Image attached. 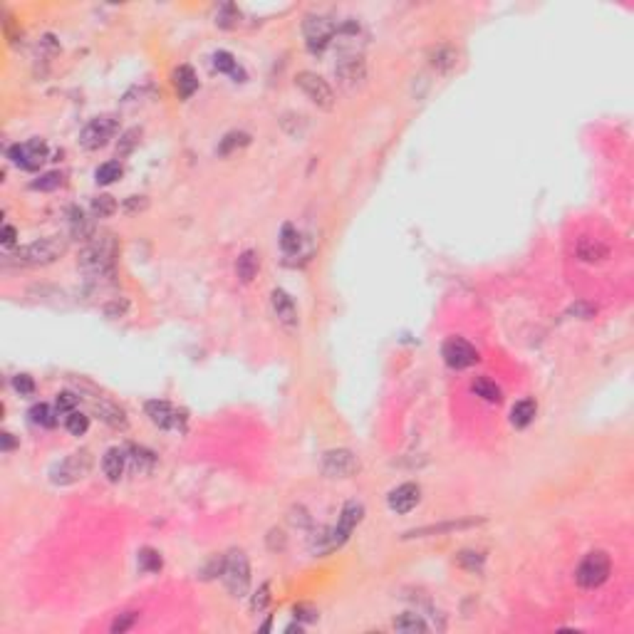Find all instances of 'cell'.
Listing matches in <instances>:
<instances>
[{
    "mask_svg": "<svg viewBox=\"0 0 634 634\" xmlns=\"http://www.w3.org/2000/svg\"><path fill=\"white\" fill-rule=\"evenodd\" d=\"M114 263H117V240L109 233L94 235L82 248L77 260V268L87 275L89 280H112L114 278Z\"/></svg>",
    "mask_w": 634,
    "mask_h": 634,
    "instance_id": "6da1fadb",
    "label": "cell"
},
{
    "mask_svg": "<svg viewBox=\"0 0 634 634\" xmlns=\"http://www.w3.org/2000/svg\"><path fill=\"white\" fill-rule=\"evenodd\" d=\"M362 518H365V506H362L360 501L345 503L337 525L322 528V530L315 533V538H313V552L315 555H327V552H332V550H337V547L345 545V543L350 540L352 533H355V528L362 523Z\"/></svg>",
    "mask_w": 634,
    "mask_h": 634,
    "instance_id": "7a4b0ae2",
    "label": "cell"
},
{
    "mask_svg": "<svg viewBox=\"0 0 634 634\" xmlns=\"http://www.w3.org/2000/svg\"><path fill=\"white\" fill-rule=\"evenodd\" d=\"M67 250V243L60 235H50V238H40L35 243H28L18 248L15 253L5 255V265H18V268H38V265H50Z\"/></svg>",
    "mask_w": 634,
    "mask_h": 634,
    "instance_id": "3957f363",
    "label": "cell"
},
{
    "mask_svg": "<svg viewBox=\"0 0 634 634\" xmlns=\"http://www.w3.org/2000/svg\"><path fill=\"white\" fill-rule=\"evenodd\" d=\"M612 572V560L605 550H592L582 557V562L575 570V580L585 590H595V587L605 585L607 577Z\"/></svg>",
    "mask_w": 634,
    "mask_h": 634,
    "instance_id": "277c9868",
    "label": "cell"
},
{
    "mask_svg": "<svg viewBox=\"0 0 634 634\" xmlns=\"http://www.w3.org/2000/svg\"><path fill=\"white\" fill-rule=\"evenodd\" d=\"M223 585L228 587V592L233 597H243L248 595L250 587V565L248 557H245L243 550H230L226 555V565H223Z\"/></svg>",
    "mask_w": 634,
    "mask_h": 634,
    "instance_id": "5b68a950",
    "label": "cell"
},
{
    "mask_svg": "<svg viewBox=\"0 0 634 634\" xmlns=\"http://www.w3.org/2000/svg\"><path fill=\"white\" fill-rule=\"evenodd\" d=\"M89 469H92V456H89V451H77V454L65 456L62 461H57L50 469V481L55 486H72V483L82 481L89 474Z\"/></svg>",
    "mask_w": 634,
    "mask_h": 634,
    "instance_id": "8992f818",
    "label": "cell"
},
{
    "mask_svg": "<svg viewBox=\"0 0 634 634\" xmlns=\"http://www.w3.org/2000/svg\"><path fill=\"white\" fill-rule=\"evenodd\" d=\"M335 30L337 23L327 15H308L303 23V33H305V45L313 55H322L335 40Z\"/></svg>",
    "mask_w": 634,
    "mask_h": 634,
    "instance_id": "52a82bcc",
    "label": "cell"
},
{
    "mask_svg": "<svg viewBox=\"0 0 634 634\" xmlns=\"http://www.w3.org/2000/svg\"><path fill=\"white\" fill-rule=\"evenodd\" d=\"M119 132V119L114 114H104V117H97L82 129L79 134V144L87 152H97V149L107 147L109 139H114V134Z\"/></svg>",
    "mask_w": 634,
    "mask_h": 634,
    "instance_id": "ba28073f",
    "label": "cell"
},
{
    "mask_svg": "<svg viewBox=\"0 0 634 634\" xmlns=\"http://www.w3.org/2000/svg\"><path fill=\"white\" fill-rule=\"evenodd\" d=\"M8 159L23 171H38L48 161V144L43 139H30L23 144H13L8 149Z\"/></svg>",
    "mask_w": 634,
    "mask_h": 634,
    "instance_id": "9c48e42d",
    "label": "cell"
},
{
    "mask_svg": "<svg viewBox=\"0 0 634 634\" xmlns=\"http://www.w3.org/2000/svg\"><path fill=\"white\" fill-rule=\"evenodd\" d=\"M144 411H147L149 421L164 431H184L186 429V414L176 409V406H171L169 401H164V399H149L147 404H144Z\"/></svg>",
    "mask_w": 634,
    "mask_h": 634,
    "instance_id": "30bf717a",
    "label": "cell"
},
{
    "mask_svg": "<svg viewBox=\"0 0 634 634\" xmlns=\"http://www.w3.org/2000/svg\"><path fill=\"white\" fill-rule=\"evenodd\" d=\"M295 84H298V87L305 92V97H308L313 104H317L320 109H332L335 107V92H332V87L320 77V74L308 72V69H305V72H298Z\"/></svg>",
    "mask_w": 634,
    "mask_h": 634,
    "instance_id": "8fae6325",
    "label": "cell"
},
{
    "mask_svg": "<svg viewBox=\"0 0 634 634\" xmlns=\"http://www.w3.org/2000/svg\"><path fill=\"white\" fill-rule=\"evenodd\" d=\"M441 357L451 369H469L478 362V352L471 342H466L464 337H449L441 345Z\"/></svg>",
    "mask_w": 634,
    "mask_h": 634,
    "instance_id": "7c38bea8",
    "label": "cell"
},
{
    "mask_svg": "<svg viewBox=\"0 0 634 634\" xmlns=\"http://www.w3.org/2000/svg\"><path fill=\"white\" fill-rule=\"evenodd\" d=\"M335 74L345 89H357L367 79V62L362 55H342L335 65Z\"/></svg>",
    "mask_w": 634,
    "mask_h": 634,
    "instance_id": "4fadbf2b",
    "label": "cell"
},
{
    "mask_svg": "<svg viewBox=\"0 0 634 634\" xmlns=\"http://www.w3.org/2000/svg\"><path fill=\"white\" fill-rule=\"evenodd\" d=\"M332 45H335L342 55H360L362 45H365V30H362V25L357 23L355 18L342 20V23H337Z\"/></svg>",
    "mask_w": 634,
    "mask_h": 634,
    "instance_id": "5bb4252c",
    "label": "cell"
},
{
    "mask_svg": "<svg viewBox=\"0 0 634 634\" xmlns=\"http://www.w3.org/2000/svg\"><path fill=\"white\" fill-rule=\"evenodd\" d=\"M357 456L350 449H332L322 456L320 469L327 478H350L357 471Z\"/></svg>",
    "mask_w": 634,
    "mask_h": 634,
    "instance_id": "9a60e30c",
    "label": "cell"
},
{
    "mask_svg": "<svg viewBox=\"0 0 634 634\" xmlns=\"http://www.w3.org/2000/svg\"><path fill=\"white\" fill-rule=\"evenodd\" d=\"M419 501H421V488L416 486V483H401V486H396L394 491L386 496L389 511L399 513V516L414 511V508L419 506Z\"/></svg>",
    "mask_w": 634,
    "mask_h": 634,
    "instance_id": "2e32d148",
    "label": "cell"
},
{
    "mask_svg": "<svg viewBox=\"0 0 634 634\" xmlns=\"http://www.w3.org/2000/svg\"><path fill=\"white\" fill-rule=\"evenodd\" d=\"M92 414L97 416L99 421H104L107 426H112V429L124 431L129 426L127 411H124L119 404H114V401H109V399H94L92 401Z\"/></svg>",
    "mask_w": 634,
    "mask_h": 634,
    "instance_id": "e0dca14e",
    "label": "cell"
},
{
    "mask_svg": "<svg viewBox=\"0 0 634 634\" xmlns=\"http://www.w3.org/2000/svg\"><path fill=\"white\" fill-rule=\"evenodd\" d=\"M270 303H273V313L278 317V322L288 330H295L298 327V308H295V300L290 298L285 290H273L270 295Z\"/></svg>",
    "mask_w": 634,
    "mask_h": 634,
    "instance_id": "ac0fdd59",
    "label": "cell"
},
{
    "mask_svg": "<svg viewBox=\"0 0 634 634\" xmlns=\"http://www.w3.org/2000/svg\"><path fill=\"white\" fill-rule=\"evenodd\" d=\"M127 466L134 476H147L154 471L157 466V454L149 451L147 446H137V444H127Z\"/></svg>",
    "mask_w": 634,
    "mask_h": 634,
    "instance_id": "d6986e66",
    "label": "cell"
},
{
    "mask_svg": "<svg viewBox=\"0 0 634 634\" xmlns=\"http://www.w3.org/2000/svg\"><path fill=\"white\" fill-rule=\"evenodd\" d=\"M67 228H69V235H72L74 240H82V243H89V240L97 235L94 221L89 218L82 208H77V206L67 211Z\"/></svg>",
    "mask_w": 634,
    "mask_h": 634,
    "instance_id": "ffe728a7",
    "label": "cell"
},
{
    "mask_svg": "<svg viewBox=\"0 0 634 634\" xmlns=\"http://www.w3.org/2000/svg\"><path fill=\"white\" fill-rule=\"evenodd\" d=\"M483 518H469V521H446L439 523V525H424V528H414V530L404 533V538H429V535H444V533H456V530H466V528L481 525Z\"/></svg>",
    "mask_w": 634,
    "mask_h": 634,
    "instance_id": "44dd1931",
    "label": "cell"
},
{
    "mask_svg": "<svg viewBox=\"0 0 634 634\" xmlns=\"http://www.w3.org/2000/svg\"><path fill=\"white\" fill-rule=\"evenodd\" d=\"M575 255L582 260V263H602L605 258H610V248H607V243H602L600 238L582 235L575 245Z\"/></svg>",
    "mask_w": 634,
    "mask_h": 634,
    "instance_id": "7402d4cb",
    "label": "cell"
},
{
    "mask_svg": "<svg viewBox=\"0 0 634 634\" xmlns=\"http://www.w3.org/2000/svg\"><path fill=\"white\" fill-rule=\"evenodd\" d=\"M127 449L124 446H112V449H107V454L102 456V471L104 476H107V481L117 483L122 481L124 471H127Z\"/></svg>",
    "mask_w": 634,
    "mask_h": 634,
    "instance_id": "603a6c76",
    "label": "cell"
},
{
    "mask_svg": "<svg viewBox=\"0 0 634 634\" xmlns=\"http://www.w3.org/2000/svg\"><path fill=\"white\" fill-rule=\"evenodd\" d=\"M429 65L434 72L446 74L459 65V50L454 45H436L429 50Z\"/></svg>",
    "mask_w": 634,
    "mask_h": 634,
    "instance_id": "cb8c5ba5",
    "label": "cell"
},
{
    "mask_svg": "<svg viewBox=\"0 0 634 634\" xmlns=\"http://www.w3.org/2000/svg\"><path fill=\"white\" fill-rule=\"evenodd\" d=\"M174 84H176L179 97L189 99V97H194V92L199 89V77H196V72L189 67V65H181V67L174 72Z\"/></svg>",
    "mask_w": 634,
    "mask_h": 634,
    "instance_id": "d4e9b609",
    "label": "cell"
},
{
    "mask_svg": "<svg viewBox=\"0 0 634 634\" xmlns=\"http://www.w3.org/2000/svg\"><path fill=\"white\" fill-rule=\"evenodd\" d=\"M538 414V404L533 399H521L513 404L511 409V424L516 426V429H525L528 424H533V419H535Z\"/></svg>",
    "mask_w": 634,
    "mask_h": 634,
    "instance_id": "484cf974",
    "label": "cell"
},
{
    "mask_svg": "<svg viewBox=\"0 0 634 634\" xmlns=\"http://www.w3.org/2000/svg\"><path fill=\"white\" fill-rule=\"evenodd\" d=\"M213 67L218 69V72L235 77V82H243V79H245V72H243V67L238 65V60H235L230 52H226V50H218V52H213Z\"/></svg>",
    "mask_w": 634,
    "mask_h": 634,
    "instance_id": "4316f807",
    "label": "cell"
},
{
    "mask_svg": "<svg viewBox=\"0 0 634 634\" xmlns=\"http://www.w3.org/2000/svg\"><path fill=\"white\" fill-rule=\"evenodd\" d=\"M258 270H260V255L255 253V250H243L238 263H235V273H238V278L243 280V283H250V280L258 275Z\"/></svg>",
    "mask_w": 634,
    "mask_h": 634,
    "instance_id": "83f0119b",
    "label": "cell"
},
{
    "mask_svg": "<svg viewBox=\"0 0 634 634\" xmlns=\"http://www.w3.org/2000/svg\"><path fill=\"white\" fill-rule=\"evenodd\" d=\"M394 630L404 632V634H424L429 632V625L424 622L421 615H414V612H404L394 620Z\"/></svg>",
    "mask_w": 634,
    "mask_h": 634,
    "instance_id": "f1b7e54d",
    "label": "cell"
},
{
    "mask_svg": "<svg viewBox=\"0 0 634 634\" xmlns=\"http://www.w3.org/2000/svg\"><path fill=\"white\" fill-rule=\"evenodd\" d=\"M471 389H474L476 396H481L483 401H488V404H498V401L503 399L501 386H498L496 382L486 379V377H478L474 384H471Z\"/></svg>",
    "mask_w": 634,
    "mask_h": 634,
    "instance_id": "f546056e",
    "label": "cell"
},
{
    "mask_svg": "<svg viewBox=\"0 0 634 634\" xmlns=\"http://www.w3.org/2000/svg\"><path fill=\"white\" fill-rule=\"evenodd\" d=\"M28 416H30V421H33V424H38V426H45V429H52L55 424H57V409H52V406H48V404H43V401H40V404H35L33 409L28 411Z\"/></svg>",
    "mask_w": 634,
    "mask_h": 634,
    "instance_id": "4dcf8cb0",
    "label": "cell"
},
{
    "mask_svg": "<svg viewBox=\"0 0 634 634\" xmlns=\"http://www.w3.org/2000/svg\"><path fill=\"white\" fill-rule=\"evenodd\" d=\"M280 248H283V253L288 255H295L300 253V248H303V235H300V230L295 228V226H283V230H280Z\"/></svg>",
    "mask_w": 634,
    "mask_h": 634,
    "instance_id": "1f68e13d",
    "label": "cell"
},
{
    "mask_svg": "<svg viewBox=\"0 0 634 634\" xmlns=\"http://www.w3.org/2000/svg\"><path fill=\"white\" fill-rule=\"evenodd\" d=\"M137 562H139V570H142V572H149V575H152V572H159L161 567H164V560H161V552H159V550H154V547H142V550H139Z\"/></svg>",
    "mask_w": 634,
    "mask_h": 634,
    "instance_id": "d6a6232c",
    "label": "cell"
},
{
    "mask_svg": "<svg viewBox=\"0 0 634 634\" xmlns=\"http://www.w3.org/2000/svg\"><path fill=\"white\" fill-rule=\"evenodd\" d=\"M122 171L124 169H122L119 161H104V164L94 171V179H97L99 186H109V184H114L117 179H122Z\"/></svg>",
    "mask_w": 634,
    "mask_h": 634,
    "instance_id": "836d02e7",
    "label": "cell"
},
{
    "mask_svg": "<svg viewBox=\"0 0 634 634\" xmlns=\"http://www.w3.org/2000/svg\"><path fill=\"white\" fill-rule=\"evenodd\" d=\"M248 142H250V137L245 132H230V134H226V137L221 139L218 154H221V157H228V154H233L235 149L245 147Z\"/></svg>",
    "mask_w": 634,
    "mask_h": 634,
    "instance_id": "e575fe53",
    "label": "cell"
},
{
    "mask_svg": "<svg viewBox=\"0 0 634 634\" xmlns=\"http://www.w3.org/2000/svg\"><path fill=\"white\" fill-rule=\"evenodd\" d=\"M62 184H65V176L60 174V171H48V174H40L38 179L30 184V189L33 191H55Z\"/></svg>",
    "mask_w": 634,
    "mask_h": 634,
    "instance_id": "d590c367",
    "label": "cell"
},
{
    "mask_svg": "<svg viewBox=\"0 0 634 634\" xmlns=\"http://www.w3.org/2000/svg\"><path fill=\"white\" fill-rule=\"evenodd\" d=\"M114 211H117V201H114L112 196L102 194V196H97V199L92 201V216L94 218H109V216H114Z\"/></svg>",
    "mask_w": 634,
    "mask_h": 634,
    "instance_id": "8d00e7d4",
    "label": "cell"
},
{
    "mask_svg": "<svg viewBox=\"0 0 634 634\" xmlns=\"http://www.w3.org/2000/svg\"><path fill=\"white\" fill-rule=\"evenodd\" d=\"M65 426L72 436H84L89 429V416L82 411H72L69 416H65Z\"/></svg>",
    "mask_w": 634,
    "mask_h": 634,
    "instance_id": "74e56055",
    "label": "cell"
},
{
    "mask_svg": "<svg viewBox=\"0 0 634 634\" xmlns=\"http://www.w3.org/2000/svg\"><path fill=\"white\" fill-rule=\"evenodd\" d=\"M79 406V396L72 394V391H60L57 399H55V409H57L60 416H69L72 411H77Z\"/></svg>",
    "mask_w": 634,
    "mask_h": 634,
    "instance_id": "f35d334b",
    "label": "cell"
},
{
    "mask_svg": "<svg viewBox=\"0 0 634 634\" xmlns=\"http://www.w3.org/2000/svg\"><path fill=\"white\" fill-rule=\"evenodd\" d=\"M238 23H240V13H238L235 5H223V8L216 13V25H221V28L230 30V28H235Z\"/></svg>",
    "mask_w": 634,
    "mask_h": 634,
    "instance_id": "ab89813d",
    "label": "cell"
},
{
    "mask_svg": "<svg viewBox=\"0 0 634 634\" xmlns=\"http://www.w3.org/2000/svg\"><path fill=\"white\" fill-rule=\"evenodd\" d=\"M139 139H142V129H127L117 144V157H127V154H132V149L139 144Z\"/></svg>",
    "mask_w": 634,
    "mask_h": 634,
    "instance_id": "60d3db41",
    "label": "cell"
},
{
    "mask_svg": "<svg viewBox=\"0 0 634 634\" xmlns=\"http://www.w3.org/2000/svg\"><path fill=\"white\" fill-rule=\"evenodd\" d=\"M137 620H139L137 612H124V615L114 617V622H112V627H109V630H112V634H124L127 630H132L134 622H137Z\"/></svg>",
    "mask_w": 634,
    "mask_h": 634,
    "instance_id": "b9f144b4",
    "label": "cell"
},
{
    "mask_svg": "<svg viewBox=\"0 0 634 634\" xmlns=\"http://www.w3.org/2000/svg\"><path fill=\"white\" fill-rule=\"evenodd\" d=\"M483 560H486V557H483L481 552H471V550H464L459 555V565L466 567V570H471V572H481Z\"/></svg>",
    "mask_w": 634,
    "mask_h": 634,
    "instance_id": "7bdbcfd3",
    "label": "cell"
},
{
    "mask_svg": "<svg viewBox=\"0 0 634 634\" xmlns=\"http://www.w3.org/2000/svg\"><path fill=\"white\" fill-rule=\"evenodd\" d=\"M13 389L20 396H33L35 394V379L30 374H15L13 377Z\"/></svg>",
    "mask_w": 634,
    "mask_h": 634,
    "instance_id": "ee69618b",
    "label": "cell"
},
{
    "mask_svg": "<svg viewBox=\"0 0 634 634\" xmlns=\"http://www.w3.org/2000/svg\"><path fill=\"white\" fill-rule=\"evenodd\" d=\"M268 605H270V585H268V582H263V585L258 587V592L253 595V600H250V610H253V612H263Z\"/></svg>",
    "mask_w": 634,
    "mask_h": 634,
    "instance_id": "f6af8a7d",
    "label": "cell"
},
{
    "mask_svg": "<svg viewBox=\"0 0 634 634\" xmlns=\"http://www.w3.org/2000/svg\"><path fill=\"white\" fill-rule=\"evenodd\" d=\"M127 308H129L127 300H124V298H117V300H112V303L104 305V313H107L109 317H122L124 313H127Z\"/></svg>",
    "mask_w": 634,
    "mask_h": 634,
    "instance_id": "bcb514c9",
    "label": "cell"
},
{
    "mask_svg": "<svg viewBox=\"0 0 634 634\" xmlns=\"http://www.w3.org/2000/svg\"><path fill=\"white\" fill-rule=\"evenodd\" d=\"M149 206V201L144 199V196H129L127 201H124V211L127 213H139V211H144Z\"/></svg>",
    "mask_w": 634,
    "mask_h": 634,
    "instance_id": "7dc6e473",
    "label": "cell"
},
{
    "mask_svg": "<svg viewBox=\"0 0 634 634\" xmlns=\"http://www.w3.org/2000/svg\"><path fill=\"white\" fill-rule=\"evenodd\" d=\"M295 620H303V622H315L317 620V612L308 605H298L295 607Z\"/></svg>",
    "mask_w": 634,
    "mask_h": 634,
    "instance_id": "c3c4849f",
    "label": "cell"
},
{
    "mask_svg": "<svg viewBox=\"0 0 634 634\" xmlns=\"http://www.w3.org/2000/svg\"><path fill=\"white\" fill-rule=\"evenodd\" d=\"M567 313L582 317V320H587V317H592V313H595V310H592V305H587V303H577V305H572Z\"/></svg>",
    "mask_w": 634,
    "mask_h": 634,
    "instance_id": "681fc988",
    "label": "cell"
},
{
    "mask_svg": "<svg viewBox=\"0 0 634 634\" xmlns=\"http://www.w3.org/2000/svg\"><path fill=\"white\" fill-rule=\"evenodd\" d=\"M0 240H3L5 248L15 245V240H18V230H15V226H5V228H3V235H0Z\"/></svg>",
    "mask_w": 634,
    "mask_h": 634,
    "instance_id": "f907efd6",
    "label": "cell"
},
{
    "mask_svg": "<svg viewBox=\"0 0 634 634\" xmlns=\"http://www.w3.org/2000/svg\"><path fill=\"white\" fill-rule=\"evenodd\" d=\"M0 439H3V451H13L15 446H18V441L13 439V434H8V431H5L3 436H0Z\"/></svg>",
    "mask_w": 634,
    "mask_h": 634,
    "instance_id": "816d5d0a",
    "label": "cell"
}]
</instances>
